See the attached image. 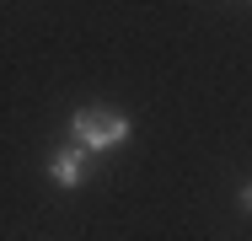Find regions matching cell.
<instances>
[{"mask_svg": "<svg viewBox=\"0 0 252 241\" xmlns=\"http://www.w3.org/2000/svg\"><path fill=\"white\" fill-rule=\"evenodd\" d=\"M70 140L81 150H113V145L129 140V118L113 113V107H81L70 118Z\"/></svg>", "mask_w": 252, "mask_h": 241, "instance_id": "1", "label": "cell"}, {"mask_svg": "<svg viewBox=\"0 0 252 241\" xmlns=\"http://www.w3.org/2000/svg\"><path fill=\"white\" fill-rule=\"evenodd\" d=\"M236 204H242V214H252V182H242V193H236Z\"/></svg>", "mask_w": 252, "mask_h": 241, "instance_id": "3", "label": "cell"}, {"mask_svg": "<svg viewBox=\"0 0 252 241\" xmlns=\"http://www.w3.org/2000/svg\"><path fill=\"white\" fill-rule=\"evenodd\" d=\"M49 177L59 182V188H81V182H86V150H81V145L54 150L49 155Z\"/></svg>", "mask_w": 252, "mask_h": 241, "instance_id": "2", "label": "cell"}]
</instances>
